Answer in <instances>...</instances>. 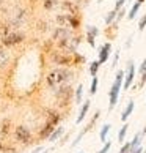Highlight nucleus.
<instances>
[{"label":"nucleus","mask_w":146,"mask_h":153,"mask_svg":"<svg viewBox=\"0 0 146 153\" xmlns=\"http://www.w3.org/2000/svg\"><path fill=\"white\" fill-rule=\"evenodd\" d=\"M52 41L54 48L66 51V52H77L79 44L82 43L80 35H77V32L71 29H65V27H57L52 33Z\"/></svg>","instance_id":"obj_1"},{"label":"nucleus","mask_w":146,"mask_h":153,"mask_svg":"<svg viewBox=\"0 0 146 153\" xmlns=\"http://www.w3.org/2000/svg\"><path fill=\"white\" fill-rule=\"evenodd\" d=\"M50 46L47 51V59L54 66H65V68H76L85 63V57L80 55L79 52H66L54 48L52 41H49Z\"/></svg>","instance_id":"obj_2"},{"label":"nucleus","mask_w":146,"mask_h":153,"mask_svg":"<svg viewBox=\"0 0 146 153\" xmlns=\"http://www.w3.org/2000/svg\"><path fill=\"white\" fill-rule=\"evenodd\" d=\"M76 79L77 73L72 68H65V66H54L52 70H49L44 74V82L50 90L58 88L61 85H68Z\"/></svg>","instance_id":"obj_3"},{"label":"nucleus","mask_w":146,"mask_h":153,"mask_svg":"<svg viewBox=\"0 0 146 153\" xmlns=\"http://www.w3.org/2000/svg\"><path fill=\"white\" fill-rule=\"evenodd\" d=\"M52 21L57 24V27H65V29H71L77 32L82 25V18L80 13L72 14V13H55Z\"/></svg>","instance_id":"obj_4"},{"label":"nucleus","mask_w":146,"mask_h":153,"mask_svg":"<svg viewBox=\"0 0 146 153\" xmlns=\"http://www.w3.org/2000/svg\"><path fill=\"white\" fill-rule=\"evenodd\" d=\"M123 81H124V71L120 70L116 73V77L113 84L110 87V92H109V111H112L118 103V98H120V92H121V87H123Z\"/></svg>","instance_id":"obj_5"},{"label":"nucleus","mask_w":146,"mask_h":153,"mask_svg":"<svg viewBox=\"0 0 146 153\" xmlns=\"http://www.w3.org/2000/svg\"><path fill=\"white\" fill-rule=\"evenodd\" d=\"M25 39H27V35L24 33V30H11L8 35L0 38V43H2L5 48L13 49L16 46H21L22 43H25Z\"/></svg>","instance_id":"obj_6"},{"label":"nucleus","mask_w":146,"mask_h":153,"mask_svg":"<svg viewBox=\"0 0 146 153\" xmlns=\"http://www.w3.org/2000/svg\"><path fill=\"white\" fill-rule=\"evenodd\" d=\"M13 136H14V142L22 144L24 147L33 144V133L25 125H16L13 129Z\"/></svg>","instance_id":"obj_7"},{"label":"nucleus","mask_w":146,"mask_h":153,"mask_svg":"<svg viewBox=\"0 0 146 153\" xmlns=\"http://www.w3.org/2000/svg\"><path fill=\"white\" fill-rule=\"evenodd\" d=\"M134 79H135V65H134L132 60L127 62V68L124 71V90H129L131 85L134 84Z\"/></svg>","instance_id":"obj_8"},{"label":"nucleus","mask_w":146,"mask_h":153,"mask_svg":"<svg viewBox=\"0 0 146 153\" xmlns=\"http://www.w3.org/2000/svg\"><path fill=\"white\" fill-rule=\"evenodd\" d=\"M11 49L5 48L2 43H0V71H5L8 70L10 65H11Z\"/></svg>","instance_id":"obj_9"},{"label":"nucleus","mask_w":146,"mask_h":153,"mask_svg":"<svg viewBox=\"0 0 146 153\" xmlns=\"http://www.w3.org/2000/svg\"><path fill=\"white\" fill-rule=\"evenodd\" d=\"M99 115H101V112H99V111H96V114L93 115V120L90 122V123L87 125V126H85V128L82 129L80 133H79V136H77V137H76V140H74V142H72V147H76V145H77V144H79V142H80V140H82V137H83V136H85V134H87V133L90 131V129H91V128L94 126V123L98 122V118H99Z\"/></svg>","instance_id":"obj_10"},{"label":"nucleus","mask_w":146,"mask_h":153,"mask_svg":"<svg viewBox=\"0 0 146 153\" xmlns=\"http://www.w3.org/2000/svg\"><path fill=\"white\" fill-rule=\"evenodd\" d=\"M55 128H57L55 125L46 122L43 128H39V131H38V139H39V140H47V139H49V136L52 134V131H54Z\"/></svg>","instance_id":"obj_11"},{"label":"nucleus","mask_w":146,"mask_h":153,"mask_svg":"<svg viewBox=\"0 0 146 153\" xmlns=\"http://www.w3.org/2000/svg\"><path fill=\"white\" fill-rule=\"evenodd\" d=\"M110 54H112V44L110 43H104L102 46H101V49H99V59H98V62L101 65H104L105 62L109 60Z\"/></svg>","instance_id":"obj_12"},{"label":"nucleus","mask_w":146,"mask_h":153,"mask_svg":"<svg viewBox=\"0 0 146 153\" xmlns=\"http://www.w3.org/2000/svg\"><path fill=\"white\" fill-rule=\"evenodd\" d=\"M99 35V30H98V27H94V25H88L87 27V43L90 44L91 48H96V36Z\"/></svg>","instance_id":"obj_13"},{"label":"nucleus","mask_w":146,"mask_h":153,"mask_svg":"<svg viewBox=\"0 0 146 153\" xmlns=\"http://www.w3.org/2000/svg\"><path fill=\"white\" fill-rule=\"evenodd\" d=\"M90 106H91V101H90V100H87L85 103L82 104V107H80V112H79L77 120H76V123H77V125H79V123H82L83 120H85V117H87L88 111H90Z\"/></svg>","instance_id":"obj_14"},{"label":"nucleus","mask_w":146,"mask_h":153,"mask_svg":"<svg viewBox=\"0 0 146 153\" xmlns=\"http://www.w3.org/2000/svg\"><path fill=\"white\" fill-rule=\"evenodd\" d=\"M63 134H65V128H63V126H57V128L52 131V134L49 136L47 140H49V142H57V140H58Z\"/></svg>","instance_id":"obj_15"},{"label":"nucleus","mask_w":146,"mask_h":153,"mask_svg":"<svg viewBox=\"0 0 146 153\" xmlns=\"http://www.w3.org/2000/svg\"><path fill=\"white\" fill-rule=\"evenodd\" d=\"M11 129H14L11 120H3V122H2V128H0V133H2L3 137H7V136L11 134Z\"/></svg>","instance_id":"obj_16"},{"label":"nucleus","mask_w":146,"mask_h":153,"mask_svg":"<svg viewBox=\"0 0 146 153\" xmlns=\"http://www.w3.org/2000/svg\"><path fill=\"white\" fill-rule=\"evenodd\" d=\"M134 106H135V104H134V101H129V103H127V106L124 107V111H123V114H121V120L123 122H127V118L131 117V114L134 112Z\"/></svg>","instance_id":"obj_17"},{"label":"nucleus","mask_w":146,"mask_h":153,"mask_svg":"<svg viewBox=\"0 0 146 153\" xmlns=\"http://www.w3.org/2000/svg\"><path fill=\"white\" fill-rule=\"evenodd\" d=\"M82 100H83V85L79 84L74 90V104H80Z\"/></svg>","instance_id":"obj_18"},{"label":"nucleus","mask_w":146,"mask_h":153,"mask_svg":"<svg viewBox=\"0 0 146 153\" xmlns=\"http://www.w3.org/2000/svg\"><path fill=\"white\" fill-rule=\"evenodd\" d=\"M110 125L109 123H105L102 128H101V133H99V139H101V142L102 144H105L107 142V136H109V133H110Z\"/></svg>","instance_id":"obj_19"},{"label":"nucleus","mask_w":146,"mask_h":153,"mask_svg":"<svg viewBox=\"0 0 146 153\" xmlns=\"http://www.w3.org/2000/svg\"><path fill=\"white\" fill-rule=\"evenodd\" d=\"M99 68H101V63L98 60H94L90 63V68H88V71H90V74H91V77L94 76H98V73H99Z\"/></svg>","instance_id":"obj_20"},{"label":"nucleus","mask_w":146,"mask_h":153,"mask_svg":"<svg viewBox=\"0 0 146 153\" xmlns=\"http://www.w3.org/2000/svg\"><path fill=\"white\" fill-rule=\"evenodd\" d=\"M36 30L38 32H47V30H50V22L49 21H38L36 22Z\"/></svg>","instance_id":"obj_21"},{"label":"nucleus","mask_w":146,"mask_h":153,"mask_svg":"<svg viewBox=\"0 0 146 153\" xmlns=\"http://www.w3.org/2000/svg\"><path fill=\"white\" fill-rule=\"evenodd\" d=\"M98 85H99V79L98 76L91 77V85H90V95H94L98 92Z\"/></svg>","instance_id":"obj_22"},{"label":"nucleus","mask_w":146,"mask_h":153,"mask_svg":"<svg viewBox=\"0 0 146 153\" xmlns=\"http://www.w3.org/2000/svg\"><path fill=\"white\" fill-rule=\"evenodd\" d=\"M140 7H142V3H134V7L131 8V11H129V19H134V18H135V16H137V13H138V10H140Z\"/></svg>","instance_id":"obj_23"},{"label":"nucleus","mask_w":146,"mask_h":153,"mask_svg":"<svg viewBox=\"0 0 146 153\" xmlns=\"http://www.w3.org/2000/svg\"><path fill=\"white\" fill-rule=\"evenodd\" d=\"M127 128H129V126H127V123H124V126L120 129V133H118V140H120V142H124V140H126Z\"/></svg>","instance_id":"obj_24"},{"label":"nucleus","mask_w":146,"mask_h":153,"mask_svg":"<svg viewBox=\"0 0 146 153\" xmlns=\"http://www.w3.org/2000/svg\"><path fill=\"white\" fill-rule=\"evenodd\" d=\"M140 142H142V133H137L135 136H134V139L131 140V149L140 147Z\"/></svg>","instance_id":"obj_25"},{"label":"nucleus","mask_w":146,"mask_h":153,"mask_svg":"<svg viewBox=\"0 0 146 153\" xmlns=\"http://www.w3.org/2000/svg\"><path fill=\"white\" fill-rule=\"evenodd\" d=\"M115 19H116V11L113 10V11H110V13L105 16V24L107 25H112L115 22Z\"/></svg>","instance_id":"obj_26"},{"label":"nucleus","mask_w":146,"mask_h":153,"mask_svg":"<svg viewBox=\"0 0 146 153\" xmlns=\"http://www.w3.org/2000/svg\"><path fill=\"white\" fill-rule=\"evenodd\" d=\"M146 27V14H143V18L138 21V30H145Z\"/></svg>","instance_id":"obj_27"},{"label":"nucleus","mask_w":146,"mask_h":153,"mask_svg":"<svg viewBox=\"0 0 146 153\" xmlns=\"http://www.w3.org/2000/svg\"><path fill=\"white\" fill-rule=\"evenodd\" d=\"M110 149H112V144H110V142H105L102 149H101L99 152H96V153H109V150H110Z\"/></svg>","instance_id":"obj_28"},{"label":"nucleus","mask_w":146,"mask_h":153,"mask_svg":"<svg viewBox=\"0 0 146 153\" xmlns=\"http://www.w3.org/2000/svg\"><path fill=\"white\" fill-rule=\"evenodd\" d=\"M140 76H142V77H140V82H138V88H142L143 85H145V84H146V70H145V73H143V74H140Z\"/></svg>","instance_id":"obj_29"},{"label":"nucleus","mask_w":146,"mask_h":153,"mask_svg":"<svg viewBox=\"0 0 146 153\" xmlns=\"http://www.w3.org/2000/svg\"><path fill=\"white\" fill-rule=\"evenodd\" d=\"M126 2H127V0H118L116 5H115V11H120V10L123 8V5H124Z\"/></svg>","instance_id":"obj_30"},{"label":"nucleus","mask_w":146,"mask_h":153,"mask_svg":"<svg viewBox=\"0 0 146 153\" xmlns=\"http://www.w3.org/2000/svg\"><path fill=\"white\" fill-rule=\"evenodd\" d=\"M145 70H146V59L142 62V65L138 66V73H140V74H143V73H145Z\"/></svg>","instance_id":"obj_31"},{"label":"nucleus","mask_w":146,"mask_h":153,"mask_svg":"<svg viewBox=\"0 0 146 153\" xmlns=\"http://www.w3.org/2000/svg\"><path fill=\"white\" fill-rule=\"evenodd\" d=\"M118 59H120V52H115V57H113V63H112V68H115V66H116Z\"/></svg>","instance_id":"obj_32"},{"label":"nucleus","mask_w":146,"mask_h":153,"mask_svg":"<svg viewBox=\"0 0 146 153\" xmlns=\"http://www.w3.org/2000/svg\"><path fill=\"white\" fill-rule=\"evenodd\" d=\"M3 7H5V0H0V11L3 10Z\"/></svg>","instance_id":"obj_33"},{"label":"nucleus","mask_w":146,"mask_h":153,"mask_svg":"<svg viewBox=\"0 0 146 153\" xmlns=\"http://www.w3.org/2000/svg\"><path fill=\"white\" fill-rule=\"evenodd\" d=\"M142 134H146V126L143 128V133H142Z\"/></svg>","instance_id":"obj_34"},{"label":"nucleus","mask_w":146,"mask_h":153,"mask_svg":"<svg viewBox=\"0 0 146 153\" xmlns=\"http://www.w3.org/2000/svg\"><path fill=\"white\" fill-rule=\"evenodd\" d=\"M137 2H138V3H143V2H145V0H137Z\"/></svg>","instance_id":"obj_35"},{"label":"nucleus","mask_w":146,"mask_h":153,"mask_svg":"<svg viewBox=\"0 0 146 153\" xmlns=\"http://www.w3.org/2000/svg\"><path fill=\"white\" fill-rule=\"evenodd\" d=\"M143 153H146V150H145V152H143Z\"/></svg>","instance_id":"obj_36"},{"label":"nucleus","mask_w":146,"mask_h":153,"mask_svg":"<svg viewBox=\"0 0 146 153\" xmlns=\"http://www.w3.org/2000/svg\"><path fill=\"white\" fill-rule=\"evenodd\" d=\"M120 153H121V152H120Z\"/></svg>","instance_id":"obj_37"}]
</instances>
